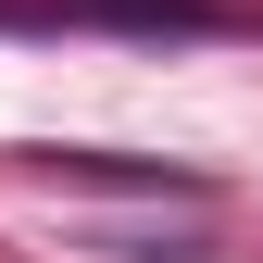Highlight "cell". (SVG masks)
<instances>
[{
    "label": "cell",
    "mask_w": 263,
    "mask_h": 263,
    "mask_svg": "<svg viewBox=\"0 0 263 263\" xmlns=\"http://www.w3.org/2000/svg\"><path fill=\"white\" fill-rule=\"evenodd\" d=\"M76 25H125V38H238V0H63Z\"/></svg>",
    "instance_id": "6da1fadb"
}]
</instances>
